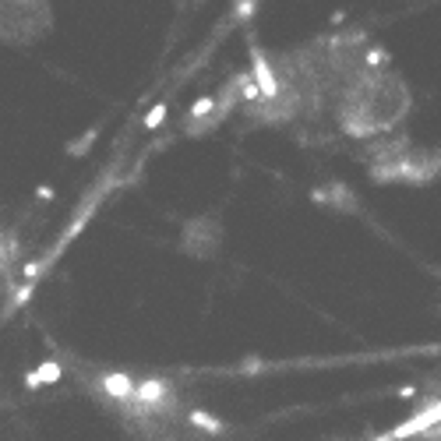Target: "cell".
Masks as SVG:
<instances>
[{"instance_id": "1", "label": "cell", "mask_w": 441, "mask_h": 441, "mask_svg": "<svg viewBox=\"0 0 441 441\" xmlns=\"http://www.w3.org/2000/svg\"><path fill=\"white\" fill-rule=\"evenodd\" d=\"M434 423H441V399L437 402H430L423 413H416V416H409L402 427H395L392 434H395V441H402V437H413V434H423V430H430Z\"/></svg>"}, {"instance_id": "2", "label": "cell", "mask_w": 441, "mask_h": 441, "mask_svg": "<svg viewBox=\"0 0 441 441\" xmlns=\"http://www.w3.org/2000/svg\"><path fill=\"white\" fill-rule=\"evenodd\" d=\"M251 75H255V82H258V89H262V99H276L279 96V78H276V71L269 68V60L262 57V53H255V60H251Z\"/></svg>"}, {"instance_id": "3", "label": "cell", "mask_w": 441, "mask_h": 441, "mask_svg": "<svg viewBox=\"0 0 441 441\" xmlns=\"http://www.w3.org/2000/svg\"><path fill=\"white\" fill-rule=\"evenodd\" d=\"M134 399H138V406H159V402H166V381H159V378L138 381Z\"/></svg>"}, {"instance_id": "4", "label": "cell", "mask_w": 441, "mask_h": 441, "mask_svg": "<svg viewBox=\"0 0 441 441\" xmlns=\"http://www.w3.org/2000/svg\"><path fill=\"white\" fill-rule=\"evenodd\" d=\"M103 388H106L117 402H127V399H134V392H138V385H134L127 374H106V378H103Z\"/></svg>"}, {"instance_id": "5", "label": "cell", "mask_w": 441, "mask_h": 441, "mask_svg": "<svg viewBox=\"0 0 441 441\" xmlns=\"http://www.w3.org/2000/svg\"><path fill=\"white\" fill-rule=\"evenodd\" d=\"M198 430H205V434H223L226 430V423L219 420V416H212V413H205V409H191V416H187Z\"/></svg>"}, {"instance_id": "6", "label": "cell", "mask_w": 441, "mask_h": 441, "mask_svg": "<svg viewBox=\"0 0 441 441\" xmlns=\"http://www.w3.org/2000/svg\"><path fill=\"white\" fill-rule=\"evenodd\" d=\"M36 371H39V378H43V385H57V381L64 378V367H60L57 360H43V364H39Z\"/></svg>"}, {"instance_id": "7", "label": "cell", "mask_w": 441, "mask_h": 441, "mask_svg": "<svg viewBox=\"0 0 441 441\" xmlns=\"http://www.w3.org/2000/svg\"><path fill=\"white\" fill-rule=\"evenodd\" d=\"M215 103H219V99H212V96H201V99L191 106V120H205L208 113H215Z\"/></svg>"}, {"instance_id": "8", "label": "cell", "mask_w": 441, "mask_h": 441, "mask_svg": "<svg viewBox=\"0 0 441 441\" xmlns=\"http://www.w3.org/2000/svg\"><path fill=\"white\" fill-rule=\"evenodd\" d=\"M162 120H166V103H159V106H152V110H148V117H145V127L152 131V127H159Z\"/></svg>"}, {"instance_id": "9", "label": "cell", "mask_w": 441, "mask_h": 441, "mask_svg": "<svg viewBox=\"0 0 441 441\" xmlns=\"http://www.w3.org/2000/svg\"><path fill=\"white\" fill-rule=\"evenodd\" d=\"M25 385H29V388H39V385H43L39 371H29V374H25Z\"/></svg>"}, {"instance_id": "10", "label": "cell", "mask_w": 441, "mask_h": 441, "mask_svg": "<svg viewBox=\"0 0 441 441\" xmlns=\"http://www.w3.org/2000/svg\"><path fill=\"white\" fill-rule=\"evenodd\" d=\"M374 441H395V434H381V437H374Z\"/></svg>"}]
</instances>
